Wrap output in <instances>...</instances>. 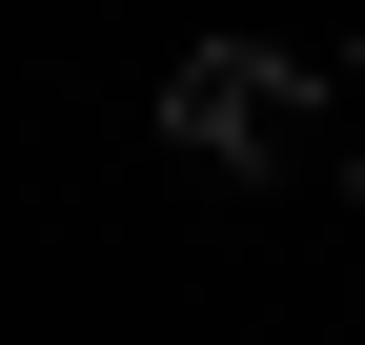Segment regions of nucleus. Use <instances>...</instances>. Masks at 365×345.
<instances>
[{
	"instance_id": "f257e3e1",
	"label": "nucleus",
	"mask_w": 365,
	"mask_h": 345,
	"mask_svg": "<svg viewBox=\"0 0 365 345\" xmlns=\"http://www.w3.org/2000/svg\"><path fill=\"white\" fill-rule=\"evenodd\" d=\"M163 143H182V163H223V183H284V163L325 143V81H304L284 41H182V81H163Z\"/></svg>"
}]
</instances>
